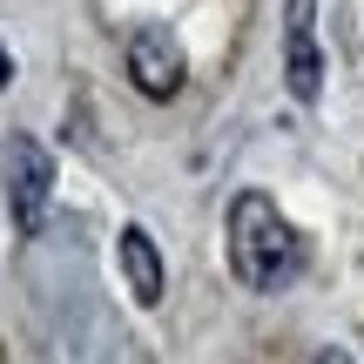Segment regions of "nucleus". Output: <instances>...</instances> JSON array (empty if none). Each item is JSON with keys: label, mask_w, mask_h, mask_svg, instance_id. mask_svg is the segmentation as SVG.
<instances>
[{"label": "nucleus", "mask_w": 364, "mask_h": 364, "mask_svg": "<svg viewBox=\"0 0 364 364\" xmlns=\"http://www.w3.org/2000/svg\"><path fill=\"white\" fill-rule=\"evenodd\" d=\"M230 270L250 290H277L297 270V236H290V223L277 216V203L263 189H243L230 203Z\"/></svg>", "instance_id": "f257e3e1"}, {"label": "nucleus", "mask_w": 364, "mask_h": 364, "mask_svg": "<svg viewBox=\"0 0 364 364\" xmlns=\"http://www.w3.org/2000/svg\"><path fill=\"white\" fill-rule=\"evenodd\" d=\"M48 196H54V162L34 135H7V209H14V230L34 236L48 223Z\"/></svg>", "instance_id": "f03ea898"}, {"label": "nucleus", "mask_w": 364, "mask_h": 364, "mask_svg": "<svg viewBox=\"0 0 364 364\" xmlns=\"http://www.w3.org/2000/svg\"><path fill=\"white\" fill-rule=\"evenodd\" d=\"M284 81L297 102H317L324 88V54H317V0H290L284 7Z\"/></svg>", "instance_id": "7ed1b4c3"}, {"label": "nucleus", "mask_w": 364, "mask_h": 364, "mask_svg": "<svg viewBox=\"0 0 364 364\" xmlns=\"http://www.w3.org/2000/svg\"><path fill=\"white\" fill-rule=\"evenodd\" d=\"M182 41L169 34V27H135L129 34V75L135 88L149 95V102H169V95L182 88Z\"/></svg>", "instance_id": "20e7f679"}, {"label": "nucleus", "mask_w": 364, "mask_h": 364, "mask_svg": "<svg viewBox=\"0 0 364 364\" xmlns=\"http://www.w3.org/2000/svg\"><path fill=\"white\" fill-rule=\"evenodd\" d=\"M122 270H129V290L142 304H162V257L149 230H122Z\"/></svg>", "instance_id": "39448f33"}, {"label": "nucleus", "mask_w": 364, "mask_h": 364, "mask_svg": "<svg viewBox=\"0 0 364 364\" xmlns=\"http://www.w3.org/2000/svg\"><path fill=\"white\" fill-rule=\"evenodd\" d=\"M7 75H14V68H7V48H0V88H7Z\"/></svg>", "instance_id": "423d86ee"}]
</instances>
